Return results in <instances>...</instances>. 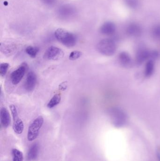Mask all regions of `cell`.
I'll use <instances>...</instances> for the list:
<instances>
[{
    "instance_id": "1",
    "label": "cell",
    "mask_w": 160,
    "mask_h": 161,
    "mask_svg": "<svg viewBox=\"0 0 160 161\" xmlns=\"http://www.w3.org/2000/svg\"><path fill=\"white\" fill-rule=\"evenodd\" d=\"M54 36L59 42L68 48L75 46L77 42L76 36L63 28L57 29L54 32Z\"/></svg>"
},
{
    "instance_id": "2",
    "label": "cell",
    "mask_w": 160,
    "mask_h": 161,
    "mask_svg": "<svg viewBox=\"0 0 160 161\" xmlns=\"http://www.w3.org/2000/svg\"><path fill=\"white\" fill-rule=\"evenodd\" d=\"M109 115L113 124L116 127L123 126L127 120V116L126 113L119 108H111L109 111Z\"/></svg>"
},
{
    "instance_id": "3",
    "label": "cell",
    "mask_w": 160,
    "mask_h": 161,
    "mask_svg": "<svg viewBox=\"0 0 160 161\" xmlns=\"http://www.w3.org/2000/svg\"><path fill=\"white\" fill-rule=\"evenodd\" d=\"M97 48L98 51L101 54L106 56H111L116 53V46L113 40L107 38L100 41L98 43Z\"/></svg>"
},
{
    "instance_id": "4",
    "label": "cell",
    "mask_w": 160,
    "mask_h": 161,
    "mask_svg": "<svg viewBox=\"0 0 160 161\" xmlns=\"http://www.w3.org/2000/svg\"><path fill=\"white\" fill-rule=\"evenodd\" d=\"M77 13L76 8L69 4L60 6L56 11L58 18L63 20H69L73 19L77 15Z\"/></svg>"
},
{
    "instance_id": "5",
    "label": "cell",
    "mask_w": 160,
    "mask_h": 161,
    "mask_svg": "<svg viewBox=\"0 0 160 161\" xmlns=\"http://www.w3.org/2000/svg\"><path fill=\"white\" fill-rule=\"evenodd\" d=\"M43 123L44 118L42 116H38L32 122L28 128L27 133V139L29 142H32L37 138Z\"/></svg>"
},
{
    "instance_id": "6",
    "label": "cell",
    "mask_w": 160,
    "mask_h": 161,
    "mask_svg": "<svg viewBox=\"0 0 160 161\" xmlns=\"http://www.w3.org/2000/svg\"><path fill=\"white\" fill-rule=\"evenodd\" d=\"M11 114L13 119V129L17 134H20L24 129V125L21 119L18 116V110L16 106L14 105L9 106Z\"/></svg>"
},
{
    "instance_id": "7",
    "label": "cell",
    "mask_w": 160,
    "mask_h": 161,
    "mask_svg": "<svg viewBox=\"0 0 160 161\" xmlns=\"http://www.w3.org/2000/svg\"><path fill=\"white\" fill-rule=\"evenodd\" d=\"M65 53L63 50L55 46L49 47L44 53V58L49 60H58L63 58Z\"/></svg>"
},
{
    "instance_id": "8",
    "label": "cell",
    "mask_w": 160,
    "mask_h": 161,
    "mask_svg": "<svg viewBox=\"0 0 160 161\" xmlns=\"http://www.w3.org/2000/svg\"><path fill=\"white\" fill-rule=\"evenodd\" d=\"M27 64L23 63L16 70L14 71L10 75V80L12 84L17 85L19 83L28 69Z\"/></svg>"
},
{
    "instance_id": "9",
    "label": "cell",
    "mask_w": 160,
    "mask_h": 161,
    "mask_svg": "<svg viewBox=\"0 0 160 161\" xmlns=\"http://www.w3.org/2000/svg\"><path fill=\"white\" fill-rule=\"evenodd\" d=\"M37 81L36 75L34 72L28 73L24 83V88L28 92H32L34 89Z\"/></svg>"
},
{
    "instance_id": "10",
    "label": "cell",
    "mask_w": 160,
    "mask_h": 161,
    "mask_svg": "<svg viewBox=\"0 0 160 161\" xmlns=\"http://www.w3.org/2000/svg\"><path fill=\"white\" fill-rule=\"evenodd\" d=\"M0 114L1 125L3 127L6 128L9 125L11 122L10 114L8 110L4 107L1 108Z\"/></svg>"
},
{
    "instance_id": "11",
    "label": "cell",
    "mask_w": 160,
    "mask_h": 161,
    "mask_svg": "<svg viewBox=\"0 0 160 161\" xmlns=\"http://www.w3.org/2000/svg\"><path fill=\"white\" fill-rule=\"evenodd\" d=\"M115 31V25L111 22L104 23L100 28L101 33L105 36L112 35L114 34Z\"/></svg>"
},
{
    "instance_id": "12",
    "label": "cell",
    "mask_w": 160,
    "mask_h": 161,
    "mask_svg": "<svg viewBox=\"0 0 160 161\" xmlns=\"http://www.w3.org/2000/svg\"><path fill=\"white\" fill-rule=\"evenodd\" d=\"M148 59L149 60L150 59V51L145 49H141L137 52L136 56L137 64L141 65Z\"/></svg>"
},
{
    "instance_id": "13",
    "label": "cell",
    "mask_w": 160,
    "mask_h": 161,
    "mask_svg": "<svg viewBox=\"0 0 160 161\" xmlns=\"http://www.w3.org/2000/svg\"><path fill=\"white\" fill-rule=\"evenodd\" d=\"M142 29L140 25L136 23L130 24L127 27L126 33L129 36L137 37L142 34Z\"/></svg>"
},
{
    "instance_id": "14",
    "label": "cell",
    "mask_w": 160,
    "mask_h": 161,
    "mask_svg": "<svg viewBox=\"0 0 160 161\" xmlns=\"http://www.w3.org/2000/svg\"><path fill=\"white\" fill-rule=\"evenodd\" d=\"M118 58L119 63L123 67L127 68L131 66L132 60L130 55L126 52H123L119 53Z\"/></svg>"
},
{
    "instance_id": "15",
    "label": "cell",
    "mask_w": 160,
    "mask_h": 161,
    "mask_svg": "<svg viewBox=\"0 0 160 161\" xmlns=\"http://www.w3.org/2000/svg\"><path fill=\"white\" fill-rule=\"evenodd\" d=\"M39 150V146L38 144L36 143L33 144L29 148L27 153V158L28 161L35 160L37 158Z\"/></svg>"
},
{
    "instance_id": "16",
    "label": "cell",
    "mask_w": 160,
    "mask_h": 161,
    "mask_svg": "<svg viewBox=\"0 0 160 161\" xmlns=\"http://www.w3.org/2000/svg\"><path fill=\"white\" fill-rule=\"evenodd\" d=\"M154 70V62L153 60H148L146 64L145 70V75L146 77H149L153 74Z\"/></svg>"
},
{
    "instance_id": "17",
    "label": "cell",
    "mask_w": 160,
    "mask_h": 161,
    "mask_svg": "<svg viewBox=\"0 0 160 161\" xmlns=\"http://www.w3.org/2000/svg\"><path fill=\"white\" fill-rule=\"evenodd\" d=\"M61 96L60 94H56L54 95L51 99L50 100L47 105V107L49 108H52L59 104L61 101Z\"/></svg>"
},
{
    "instance_id": "18",
    "label": "cell",
    "mask_w": 160,
    "mask_h": 161,
    "mask_svg": "<svg viewBox=\"0 0 160 161\" xmlns=\"http://www.w3.org/2000/svg\"><path fill=\"white\" fill-rule=\"evenodd\" d=\"M39 52L38 47L34 46H29L25 49V52L26 53L32 58H35Z\"/></svg>"
},
{
    "instance_id": "19",
    "label": "cell",
    "mask_w": 160,
    "mask_h": 161,
    "mask_svg": "<svg viewBox=\"0 0 160 161\" xmlns=\"http://www.w3.org/2000/svg\"><path fill=\"white\" fill-rule=\"evenodd\" d=\"M12 161H23V154L20 150L13 149L12 150Z\"/></svg>"
},
{
    "instance_id": "20",
    "label": "cell",
    "mask_w": 160,
    "mask_h": 161,
    "mask_svg": "<svg viewBox=\"0 0 160 161\" xmlns=\"http://www.w3.org/2000/svg\"><path fill=\"white\" fill-rule=\"evenodd\" d=\"M1 51L6 55L11 54L15 51V47H12L11 45H1Z\"/></svg>"
},
{
    "instance_id": "21",
    "label": "cell",
    "mask_w": 160,
    "mask_h": 161,
    "mask_svg": "<svg viewBox=\"0 0 160 161\" xmlns=\"http://www.w3.org/2000/svg\"><path fill=\"white\" fill-rule=\"evenodd\" d=\"M9 64L7 63H3L0 65V75L1 76H4L8 70L9 68Z\"/></svg>"
},
{
    "instance_id": "22",
    "label": "cell",
    "mask_w": 160,
    "mask_h": 161,
    "mask_svg": "<svg viewBox=\"0 0 160 161\" xmlns=\"http://www.w3.org/2000/svg\"><path fill=\"white\" fill-rule=\"evenodd\" d=\"M82 53L79 51H73L70 53L69 56V59L70 60H75L81 57Z\"/></svg>"
},
{
    "instance_id": "23",
    "label": "cell",
    "mask_w": 160,
    "mask_h": 161,
    "mask_svg": "<svg viewBox=\"0 0 160 161\" xmlns=\"http://www.w3.org/2000/svg\"><path fill=\"white\" fill-rule=\"evenodd\" d=\"M152 36L157 39H160V25H156L152 29Z\"/></svg>"
},
{
    "instance_id": "24",
    "label": "cell",
    "mask_w": 160,
    "mask_h": 161,
    "mask_svg": "<svg viewBox=\"0 0 160 161\" xmlns=\"http://www.w3.org/2000/svg\"><path fill=\"white\" fill-rule=\"evenodd\" d=\"M126 3L128 6L132 8H136L139 4L138 0H126Z\"/></svg>"
},
{
    "instance_id": "25",
    "label": "cell",
    "mask_w": 160,
    "mask_h": 161,
    "mask_svg": "<svg viewBox=\"0 0 160 161\" xmlns=\"http://www.w3.org/2000/svg\"><path fill=\"white\" fill-rule=\"evenodd\" d=\"M42 3L47 6L51 7L56 3L57 0H40Z\"/></svg>"
},
{
    "instance_id": "26",
    "label": "cell",
    "mask_w": 160,
    "mask_h": 161,
    "mask_svg": "<svg viewBox=\"0 0 160 161\" xmlns=\"http://www.w3.org/2000/svg\"><path fill=\"white\" fill-rule=\"evenodd\" d=\"M157 158L158 159L159 161H160V154H158L157 155Z\"/></svg>"
}]
</instances>
